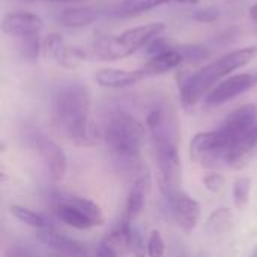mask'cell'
<instances>
[{
    "mask_svg": "<svg viewBox=\"0 0 257 257\" xmlns=\"http://www.w3.org/2000/svg\"><path fill=\"white\" fill-rule=\"evenodd\" d=\"M145 136L143 123L123 110L111 111L104 126V140L108 151L120 172L130 176L134 175V181L148 172L146 166L140 163Z\"/></svg>",
    "mask_w": 257,
    "mask_h": 257,
    "instance_id": "7a4b0ae2",
    "label": "cell"
},
{
    "mask_svg": "<svg viewBox=\"0 0 257 257\" xmlns=\"http://www.w3.org/2000/svg\"><path fill=\"white\" fill-rule=\"evenodd\" d=\"M146 75L142 71V68L134 69V71H126V69H117V68H104L99 69L95 74V81L101 87L107 89H125L136 86L142 80H145Z\"/></svg>",
    "mask_w": 257,
    "mask_h": 257,
    "instance_id": "e0dca14e",
    "label": "cell"
},
{
    "mask_svg": "<svg viewBox=\"0 0 257 257\" xmlns=\"http://www.w3.org/2000/svg\"><path fill=\"white\" fill-rule=\"evenodd\" d=\"M170 2L181 3V5H197V3L202 2V0H170Z\"/></svg>",
    "mask_w": 257,
    "mask_h": 257,
    "instance_id": "d6a6232c",
    "label": "cell"
},
{
    "mask_svg": "<svg viewBox=\"0 0 257 257\" xmlns=\"http://www.w3.org/2000/svg\"><path fill=\"white\" fill-rule=\"evenodd\" d=\"M44 27H45L44 20L39 15L33 12H26V11L6 14L2 20L3 33L15 39L39 36Z\"/></svg>",
    "mask_w": 257,
    "mask_h": 257,
    "instance_id": "7c38bea8",
    "label": "cell"
},
{
    "mask_svg": "<svg viewBox=\"0 0 257 257\" xmlns=\"http://www.w3.org/2000/svg\"><path fill=\"white\" fill-rule=\"evenodd\" d=\"M257 54V47H244L226 53L214 62L179 80V98L185 110L194 108L206 95L235 71L247 66Z\"/></svg>",
    "mask_w": 257,
    "mask_h": 257,
    "instance_id": "3957f363",
    "label": "cell"
},
{
    "mask_svg": "<svg viewBox=\"0 0 257 257\" xmlns=\"http://www.w3.org/2000/svg\"><path fill=\"white\" fill-rule=\"evenodd\" d=\"M154 148L157 152L160 190L166 202H172L184 193L178 143L166 142L154 145Z\"/></svg>",
    "mask_w": 257,
    "mask_h": 257,
    "instance_id": "8992f818",
    "label": "cell"
},
{
    "mask_svg": "<svg viewBox=\"0 0 257 257\" xmlns=\"http://www.w3.org/2000/svg\"><path fill=\"white\" fill-rule=\"evenodd\" d=\"M167 3H170V0H122V3L119 5V14L137 15Z\"/></svg>",
    "mask_w": 257,
    "mask_h": 257,
    "instance_id": "603a6c76",
    "label": "cell"
},
{
    "mask_svg": "<svg viewBox=\"0 0 257 257\" xmlns=\"http://www.w3.org/2000/svg\"><path fill=\"white\" fill-rule=\"evenodd\" d=\"M169 208H170V214L172 217L176 220V223L185 230V232H191L196 229L199 220H200V205L197 200H194L193 197H190L185 191L178 196L175 200L167 202Z\"/></svg>",
    "mask_w": 257,
    "mask_h": 257,
    "instance_id": "2e32d148",
    "label": "cell"
},
{
    "mask_svg": "<svg viewBox=\"0 0 257 257\" xmlns=\"http://www.w3.org/2000/svg\"><path fill=\"white\" fill-rule=\"evenodd\" d=\"M128 250L134 257H145V239L133 223L128 230Z\"/></svg>",
    "mask_w": 257,
    "mask_h": 257,
    "instance_id": "484cf974",
    "label": "cell"
},
{
    "mask_svg": "<svg viewBox=\"0 0 257 257\" xmlns=\"http://www.w3.org/2000/svg\"><path fill=\"white\" fill-rule=\"evenodd\" d=\"M257 130V107L254 104H245L242 107L235 108L230 111L221 125L217 128L218 136L221 137L226 154L227 151L235 146L238 142L244 140L250 134H253ZM226 158V155H224Z\"/></svg>",
    "mask_w": 257,
    "mask_h": 257,
    "instance_id": "52a82bcc",
    "label": "cell"
},
{
    "mask_svg": "<svg viewBox=\"0 0 257 257\" xmlns=\"http://www.w3.org/2000/svg\"><path fill=\"white\" fill-rule=\"evenodd\" d=\"M151 191V173L145 172L140 178H137L133 182V187L128 193L126 197V205H125V218L130 221H134L145 209L146 200Z\"/></svg>",
    "mask_w": 257,
    "mask_h": 257,
    "instance_id": "ac0fdd59",
    "label": "cell"
},
{
    "mask_svg": "<svg viewBox=\"0 0 257 257\" xmlns=\"http://www.w3.org/2000/svg\"><path fill=\"white\" fill-rule=\"evenodd\" d=\"M99 18V11L89 6L66 8L57 17V23L66 29H81L87 27Z\"/></svg>",
    "mask_w": 257,
    "mask_h": 257,
    "instance_id": "d6986e66",
    "label": "cell"
},
{
    "mask_svg": "<svg viewBox=\"0 0 257 257\" xmlns=\"http://www.w3.org/2000/svg\"><path fill=\"white\" fill-rule=\"evenodd\" d=\"M251 257H257V248H256V250H254V253L251 254Z\"/></svg>",
    "mask_w": 257,
    "mask_h": 257,
    "instance_id": "d590c367",
    "label": "cell"
},
{
    "mask_svg": "<svg viewBox=\"0 0 257 257\" xmlns=\"http://www.w3.org/2000/svg\"><path fill=\"white\" fill-rule=\"evenodd\" d=\"M233 227V214L229 208L215 209L205 223V230L209 235H223L232 230Z\"/></svg>",
    "mask_w": 257,
    "mask_h": 257,
    "instance_id": "44dd1931",
    "label": "cell"
},
{
    "mask_svg": "<svg viewBox=\"0 0 257 257\" xmlns=\"http://www.w3.org/2000/svg\"><path fill=\"white\" fill-rule=\"evenodd\" d=\"M203 184H205V187L209 191L218 193L223 188V185H224V176L220 175V173H215V172L214 173H209V175H206L203 178Z\"/></svg>",
    "mask_w": 257,
    "mask_h": 257,
    "instance_id": "f1b7e54d",
    "label": "cell"
},
{
    "mask_svg": "<svg viewBox=\"0 0 257 257\" xmlns=\"http://www.w3.org/2000/svg\"><path fill=\"white\" fill-rule=\"evenodd\" d=\"M11 214L21 223L33 227V229H48V227H53V224L50 223V220L41 214V212H36L33 209H29L26 206H21V205H12L11 206Z\"/></svg>",
    "mask_w": 257,
    "mask_h": 257,
    "instance_id": "7402d4cb",
    "label": "cell"
},
{
    "mask_svg": "<svg viewBox=\"0 0 257 257\" xmlns=\"http://www.w3.org/2000/svg\"><path fill=\"white\" fill-rule=\"evenodd\" d=\"M257 84L256 74L250 72H241V74H232L223 81H220L203 99L208 107H217L223 105L239 95L248 92Z\"/></svg>",
    "mask_w": 257,
    "mask_h": 257,
    "instance_id": "30bf717a",
    "label": "cell"
},
{
    "mask_svg": "<svg viewBox=\"0 0 257 257\" xmlns=\"http://www.w3.org/2000/svg\"><path fill=\"white\" fill-rule=\"evenodd\" d=\"M173 257H190L184 250H176L175 253H173Z\"/></svg>",
    "mask_w": 257,
    "mask_h": 257,
    "instance_id": "e575fe53",
    "label": "cell"
},
{
    "mask_svg": "<svg viewBox=\"0 0 257 257\" xmlns=\"http://www.w3.org/2000/svg\"><path fill=\"white\" fill-rule=\"evenodd\" d=\"M224 155L226 146L217 130L199 133L190 142V157L202 167H217L221 161H224Z\"/></svg>",
    "mask_w": 257,
    "mask_h": 257,
    "instance_id": "9c48e42d",
    "label": "cell"
},
{
    "mask_svg": "<svg viewBox=\"0 0 257 257\" xmlns=\"http://www.w3.org/2000/svg\"><path fill=\"white\" fill-rule=\"evenodd\" d=\"M196 20L202 21V23H211L214 20L218 18V11L217 9H212V8H208V9H200L196 15H194Z\"/></svg>",
    "mask_w": 257,
    "mask_h": 257,
    "instance_id": "4dcf8cb0",
    "label": "cell"
},
{
    "mask_svg": "<svg viewBox=\"0 0 257 257\" xmlns=\"http://www.w3.org/2000/svg\"><path fill=\"white\" fill-rule=\"evenodd\" d=\"M36 238L41 244L51 248L60 257H87V251H86L84 245H81L75 239H71L65 235L56 232L54 227L38 230Z\"/></svg>",
    "mask_w": 257,
    "mask_h": 257,
    "instance_id": "5bb4252c",
    "label": "cell"
},
{
    "mask_svg": "<svg viewBox=\"0 0 257 257\" xmlns=\"http://www.w3.org/2000/svg\"><path fill=\"white\" fill-rule=\"evenodd\" d=\"M126 254L120 250H117L116 247H113L111 244H108L107 241L102 239V242L98 245L96 250V257H125Z\"/></svg>",
    "mask_w": 257,
    "mask_h": 257,
    "instance_id": "f546056e",
    "label": "cell"
},
{
    "mask_svg": "<svg viewBox=\"0 0 257 257\" xmlns=\"http://www.w3.org/2000/svg\"><path fill=\"white\" fill-rule=\"evenodd\" d=\"M47 60L56 62L65 68H74L83 59V54L77 48L66 45L65 39L59 33H50L42 39V53Z\"/></svg>",
    "mask_w": 257,
    "mask_h": 257,
    "instance_id": "4fadbf2b",
    "label": "cell"
},
{
    "mask_svg": "<svg viewBox=\"0 0 257 257\" xmlns=\"http://www.w3.org/2000/svg\"><path fill=\"white\" fill-rule=\"evenodd\" d=\"M166 30L164 23H151L123 30L119 35L96 33L92 42V53L101 60H122L140 48L148 47Z\"/></svg>",
    "mask_w": 257,
    "mask_h": 257,
    "instance_id": "277c9868",
    "label": "cell"
},
{
    "mask_svg": "<svg viewBox=\"0 0 257 257\" xmlns=\"http://www.w3.org/2000/svg\"><path fill=\"white\" fill-rule=\"evenodd\" d=\"M5 257H36V254L26 244H11L5 251Z\"/></svg>",
    "mask_w": 257,
    "mask_h": 257,
    "instance_id": "83f0119b",
    "label": "cell"
},
{
    "mask_svg": "<svg viewBox=\"0 0 257 257\" xmlns=\"http://www.w3.org/2000/svg\"><path fill=\"white\" fill-rule=\"evenodd\" d=\"M187 57H185L182 47L179 48V47L170 45L169 48H166L157 54H152L149 57V60L142 66V71L145 72L146 78L163 75V74H167L169 71H173L178 66H181V63Z\"/></svg>",
    "mask_w": 257,
    "mask_h": 257,
    "instance_id": "9a60e30c",
    "label": "cell"
},
{
    "mask_svg": "<svg viewBox=\"0 0 257 257\" xmlns=\"http://www.w3.org/2000/svg\"><path fill=\"white\" fill-rule=\"evenodd\" d=\"M256 148L257 130L253 134H250L244 140L238 142L235 146H232L227 151L226 158H224V163L227 166L233 167V169H244L248 164V161H250V158H251V155H253V152H254Z\"/></svg>",
    "mask_w": 257,
    "mask_h": 257,
    "instance_id": "ffe728a7",
    "label": "cell"
},
{
    "mask_svg": "<svg viewBox=\"0 0 257 257\" xmlns=\"http://www.w3.org/2000/svg\"><path fill=\"white\" fill-rule=\"evenodd\" d=\"M90 110L92 96L87 86L77 81L62 84L51 96V125L66 140L78 146H89L93 143Z\"/></svg>",
    "mask_w": 257,
    "mask_h": 257,
    "instance_id": "6da1fadb",
    "label": "cell"
},
{
    "mask_svg": "<svg viewBox=\"0 0 257 257\" xmlns=\"http://www.w3.org/2000/svg\"><path fill=\"white\" fill-rule=\"evenodd\" d=\"M248 15H250V18L256 23V26H257V3L256 5H253V6H250V9H248Z\"/></svg>",
    "mask_w": 257,
    "mask_h": 257,
    "instance_id": "1f68e13d",
    "label": "cell"
},
{
    "mask_svg": "<svg viewBox=\"0 0 257 257\" xmlns=\"http://www.w3.org/2000/svg\"><path fill=\"white\" fill-rule=\"evenodd\" d=\"M54 212L62 223L77 230H87L104 221L99 206L80 196H62L54 205Z\"/></svg>",
    "mask_w": 257,
    "mask_h": 257,
    "instance_id": "5b68a950",
    "label": "cell"
},
{
    "mask_svg": "<svg viewBox=\"0 0 257 257\" xmlns=\"http://www.w3.org/2000/svg\"><path fill=\"white\" fill-rule=\"evenodd\" d=\"M146 126L154 145L166 143V142L178 143L179 130H178L176 116L167 107L160 105L152 108L146 117Z\"/></svg>",
    "mask_w": 257,
    "mask_h": 257,
    "instance_id": "8fae6325",
    "label": "cell"
},
{
    "mask_svg": "<svg viewBox=\"0 0 257 257\" xmlns=\"http://www.w3.org/2000/svg\"><path fill=\"white\" fill-rule=\"evenodd\" d=\"M30 145L38 151L45 172L51 182H62L68 172V158L63 149L45 136L32 131L29 134Z\"/></svg>",
    "mask_w": 257,
    "mask_h": 257,
    "instance_id": "ba28073f",
    "label": "cell"
},
{
    "mask_svg": "<svg viewBox=\"0 0 257 257\" xmlns=\"http://www.w3.org/2000/svg\"><path fill=\"white\" fill-rule=\"evenodd\" d=\"M251 194V179L247 176L236 178L233 184V203L238 209H244L250 202Z\"/></svg>",
    "mask_w": 257,
    "mask_h": 257,
    "instance_id": "cb8c5ba5",
    "label": "cell"
},
{
    "mask_svg": "<svg viewBox=\"0 0 257 257\" xmlns=\"http://www.w3.org/2000/svg\"><path fill=\"white\" fill-rule=\"evenodd\" d=\"M146 253H148V257H164L166 242L158 230H152L149 233L148 244H146Z\"/></svg>",
    "mask_w": 257,
    "mask_h": 257,
    "instance_id": "4316f807",
    "label": "cell"
},
{
    "mask_svg": "<svg viewBox=\"0 0 257 257\" xmlns=\"http://www.w3.org/2000/svg\"><path fill=\"white\" fill-rule=\"evenodd\" d=\"M48 2H54V3H78V2H84V0H48Z\"/></svg>",
    "mask_w": 257,
    "mask_h": 257,
    "instance_id": "836d02e7",
    "label": "cell"
},
{
    "mask_svg": "<svg viewBox=\"0 0 257 257\" xmlns=\"http://www.w3.org/2000/svg\"><path fill=\"white\" fill-rule=\"evenodd\" d=\"M18 53L24 60L29 62H35L39 56V53H42V41L39 39V36H30V38H23L18 39Z\"/></svg>",
    "mask_w": 257,
    "mask_h": 257,
    "instance_id": "d4e9b609",
    "label": "cell"
}]
</instances>
